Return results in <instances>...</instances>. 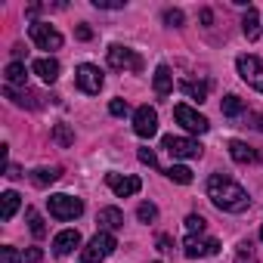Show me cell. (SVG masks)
Instances as JSON below:
<instances>
[{"label": "cell", "instance_id": "obj_1", "mask_svg": "<svg viewBox=\"0 0 263 263\" xmlns=\"http://www.w3.org/2000/svg\"><path fill=\"white\" fill-rule=\"evenodd\" d=\"M204 189H208V198H211L220 211H226V214H241V211H248V204H251L248 192H245L235 180H229V177H223V174H214Z\"/></svg>", "mask_w": 263, "mask_h": 263}, {"label": "cell", "instance_id": "obj_2", "mask_svg": "<svg viewBox=\"0 0 263 263\" xmlns=\"http://www.w3.org/2000/svg\"><path fill=\"white\" fill-rule=\"evenodd\" d=\"M115 248H118L115 235L99 229V232L87 241V248L81 251V263H102L105 257H111V254H115Z\"/></svg>", "mask_w": 263, "mask_h": 263}, {"label": "cell", "instance_id": "obj_3", "mask_svg": "<svg viewBox=\"0 0 263 263\" xmlns=\"http://www.w3.org/2000/svg\"><path fill=\"white\" fill-rule=\"evenodd\" d=\"M47 208L56 220H74L84 214V201L74 198V195H50L47 198Z\"/></svg>", "mask_w": 263, "mask_h": 263}, {"label": "cell", "instance_id": "obj_4", "mask_svg": "<svg viewBox=\"0 0 263 263\" xmlns=\"http://www.w3.org/2000/svg\"><path fill=\"white\" fill-rule=\"evenodd\" d=\"M235 68H238V78L248 87H254L257 93H263V65H260L257 56H238L235 59Z\"/></svg>", "mask_w": 263, "mask_h": 263}, {"label": "cell", "instance_id": "obj_5", "mask_svg": "<svg viewBox=\"0 0 263 263\" xmlns=\"http://www.w3.org/2000/svg\"><path fill=\"white\" fill-rule=\"evenodd\" d=\"M31 41L37 44V50H47V53H53V50H59L62 47V34L50 25V22H31Z\"/></svg>", "mask_w": 263, "mask_h": 263}, {"label": "cell", "instance_id": "obj_6", "mask_svg": "<svg viewBox=\"0 0 263 263\" xmlns=\"http://www.w3.org/2000/svg\"><path fill=\"white\" fill-rule=\"evenodd\" d=\"M108 65L111 68H118V71H143V59L134 53V50H127V47H121V44H115V47H108Z\"/></svg>", "mask_w": 263, "mask_h": 263}, {"label": "cell", "instance_id": "obj_7", "mask_svg": "<svg viewBox=\"0 0 263 263\" xmlns=\"http://www.w3.org/2000/svg\"><path fill=\"white\" fill-rule=\"evenodd\" d=\"M102 71L96 68V65H90V62H84V65H78V71H74V84H78V90L81 93H99L102 90Z\"/></svg>", "mask_w": 263, "mask_h": 263}, {"label": "cell", "instance_id": "obj_8", "mask_svg": "<svg viewBox=\"0 0 263 263\" xmlns=\"http://www.w3.org/2000/svg\"><path fill=\"white\" fill-rule=\"evenodd\" d=\"M134 130H137V137H143V140L155 137L158 134V111L152 105H140L134 111Z\"/></svg>", "mask_w": 263, "mask_h": 263}, {"label": "cell", "instance_id": "obj_9", "mask_svg": "<svg viewBox=\"0 0 263 263\" xmlns=\"http://www.w3.org/2000/svg\"><path fill=\"white\" fill-rule=\"evenodd\" d=\"M174 118H177V124H183L189 130V134H208V127H211L204 115H198L192 105H183V102L174 108Z\"/></svg>", "mask_w": 263, "mask_h": 263}, {"label": "cell", "instance_id": "obj_10", "mask_svg": "<svg viewBox=\"0 0 263 263\" xmlns=\"http://www.w3.org/2000/svg\"><path fill=\"white\" fill-rule=\"evenodd\" d=\"M220 251V241L217 238H201V235H186L183 241V254L189 260H198V257H214Z\"/></svg>", "mask_w": 263, "mask_h": 263}, {"label": "cell", "instance_id": "obj_11", "mask_svg": "<svg viewBox=\"0 0 263 263\" xmlns=\"http://www.w3.org/2000/svg\"><path fill=\"white\" fill-rule=\"evenodd\" d=\"M161 146H164L174 158H198V155H201V146H198L195 140H189V137H164Z\"/></svg>", "mask_w": 263, "mask_h": 263}, {"label": "cell", "instance_id": "obj_12", "mask_svg": "<svg viewBox=\"0 0 263 263\" xmlns=\"http://www.w3.org/2000/svg\"><path fill=\"white\" fill-rule=\"evenodd\" d=\"M105 183H108V189L118 195V198H130V195H137L140 189H143V183H140V177H121V174H105Z\"/></svg>", "mask_w": 263, "mask_h": 263}, {"label": "cell", "instance_id": "obj_13", "mask_svg": "<svg viewBox=\"0 0 263 263\" xmlns=\"http://www.w3.org/2000/svg\"><path fill=\"white\" fill-rule=\"evenodd\" d=\"M4 93H7V99H13L19 108H41V105H44V96H41V93H34V90H28V87H25V90L7 87Z\"/></svg>", "mask_w": 263, "mask_h": 263}, {"label": "cell", "instance_id": "obj_14", "mask_svg": "<svg viewBox=\"0 0 263 263\" xmlns=\"http://www.w3.org/2000/svg\"><path fill=\"white\" fill-rule=\"evenodd\" d=\"M74 248H81V232H78V229H62V232L53 238V254H56V257H65V254H71Z\"/></svg>", "mask_w": 263, "mask_h": 263}, {"label": "cell", "instance_id": "obj_15", "mask_svg": "<svg viewBox=\"0 0 263 263\" xmlns=\"http://www.w3.org/2000/svg\"><path fill=\"white\" fill-rule=\"evenodd\" d=\"M31 71H34L41 81H47V84H56V81H59V62H56L53 56L34 59V62H31Z\"/></svg>", "mask_w": 263, "mask_h": 263}, {"label": "cell", "instance_id": "obj_16", "mask_svg": "<svg viewBox=\"0 0 263 263\" xmlns=\"http://www.w3.org/2000/svg\"><path fill=\"white\" fill-rule=\"evenodd\" d=\"M96 223L102 226V232H115V229L124 226V214H121L118 208H102V211L96 214Z\"/></svg>", "mask_w": 263, "mask_h": 263}, {"label": "cell", "instance_id": "obj_17", "mask_svg": "<svg viewBox=\"0 0 263 263\" xmlns=\"http://www.w3.org/2000/svg\"><path fill=\"white\" fill-rule=\"evenodd\" d=\"M152 84H155V93H158L161 99H164V96H171V90H174V74H171V68H167V65H158V68H155Z\"/></svg>", "mask_w": 263, "mask_h": 263}, {"label": "cell", "instance_id": "obj_18", "mask_svg": "<svg viewBox=\"0 0 263 263\" xmlns=\"http://www.w3.org/2000/svg\"><path fill=\"white\" fill-rule=\"evenodd\" d=\"M241 31H245L248 41H257V37H260V13H257L254 7L245 10V16H241Z\"/></svg>", "mask_w": 263, "mask_h": 263}, {"label": "cell", "instance_id": "obj_19", "mask_svg": "<svg viewBox=\"0 0 263 263\" xmlns=\"http://www.w3.org/2000/svg\"><path fill=\"white\" fill-rule=\"evenodd\" d=\"M229 155H232V161H238V164L257 161V152H254L248 143H241V140H229Z\"/></svg>", "mask_w": 263, "mask_h": 263}, {"label": "cell", "instance_id": "obj_20", "mask_svg": "<svg viewBox=\"0 0 263 263\" xmlns=\"http://www.w3.org/2000/svg\"><path fill=\"white\" fill-rule=\"evenodd\" d=\"M25 84H28L25 65H22V62H10V65H7V87H22V90H25Z\"/></svg>", "mask_w": 263, "mask_h": 263}, {"label": "cell", "instance_id": "obj_21", "mask_svg": "<svg viewBox=\"0 0 263 263\" xmlns=\"http://www.w3.org/2000/svg\"><path fill=\"white\" fill-rule=\"evenodd\" d=\"M0 198H4V208H0V217H4V220H13L16 217V211H19V204H22V198H19V192H4V195H0Z\"/></svg>", "mask_w": 263, "mask_h": 263}, {"label": "cell", "instance_id": "obj_22", "mask_svg": "<svg viewBox=\"0 0 263 263\" xmlns=\"http://www.w3.org/2000/svg\"><path fill=\"white\" fill-rule=\"evenodd\" d=\"M180 90H183L189 99H198V102L208 96V84H204V81H183V84H180Z\"/></svg>", "mask_w": 263, "mask_h": 263}, {"label": "cell", "instance_id": "obj_23", "mask_svg": "<svg viewBox=\"0 0 263 263\" xmlns=\"http://www.w3.org/2000/svg\"><path fill=\"white\" fill-rule=\"evenodd\" d=\"M62 177V171L59 167H37L34 174H31V180L37 183V186H50V183H56Z\"/></svg>", "mask_w": 263, "mask_h": 263}, {"label": "cell", "instance_id": "obj_24", "mask_svg": "<svg viewBox=\"0 0 263 263\" xmlns=\"http://www.w3.org/2000/svg\"><path fill=\"white\" fill-rule=\"evenodd\" d=\"M53 143H59L62 149L71 146V143H74V130H71L68 124H56V127H53Z\"/></svg>", "mask_w": 263, "mask_h": 263}, {"label": "cell", "instance_id": "obj_25", "mask_svg": "<svg viewBox=\"0 0 263 263\" xmlns=\"http://www.w3.org/2000/svg\"><path fill=\"white\" fill-rule=\"evenodd\" d=\"M220 108H223V115H226V118H238V115L245 111V102H241L238 96H232V93H229V96L223 99V105H220Z\"/></svg>", "mask_w": 263, "mask_h": 263}, {"label": "cell", "instance_id": "obj_26", "mask_svg": "<svg viewBox=\"0 0 263 263\" xmlns=\"http://www.w3.org/2000/svg\"><path fill=\"white\" fill-rule=\"evenodd\" d=\"M25 220H28V226H31V232H34L37 238L47 235V226H44V220H41V214H37L34 208H25Z\"/></svg>", "mask_w": 263, "mask_h": 263}, {"label": "cell", "instance_id": "obj_27", "mask_svg": "<svg viewBox=\"0 0 263 263\" xmlns=\"http://www.w3.org/2000/svg\"><path fill=\"white\" fill-rule=\"evenodd\" d=\"M167 177H171L174 183H183V186H186V183H192V171H189L186 164H174V167L167 171Z\"/></svg>", "mask_w": 263, "mask_h": 263}, {"label": "cell", "instance_id": "obj_28", "mask_svg": "<svg viewBox=\"0 0 263 263\" xmlns=\"http://www.w3.org/2000/svg\"><path fill=\"white\" fill-rule=\"evenodd\" d=\"M235 263H257V254H254V245H251V241H241V245H238Z\"/></svg>", "mask_w": 263, "mask_h": 263}, {"label": "cell", "instance_id": "obj_29", "mask_svg": "<svg viewBox=\"0 0 263 263\" xmlns=\"http://www.w3.org/2000/svg\"><path fill=\"white\" fill-rule=\"evenodd\" d=\"M137 217H140V223H152V220H158V208L152 201H143L137 208Z\"/></svg>", "mask_w": 263, "mask_h": 263}, {"label": "cell", "instance_id": "obj_30", "mask_svg": "<svg viewBox=\"0 0 263 263\" xmlns=\"http://www.w3.org/2000/svg\"><path fill=\"white\" fill-rule=\"evenodd\" d=\"M204 226H208L204 217H198V214H189V217H186V229H189L192 235H195V232H204Z\"/></svg>", "mask_w": 263, "mask_h": 263}, {"label": "cell", "instance_id": "obj_31", "mask_svg": "<svg viewBox=\"0 0 263 263\" xmlns=\"http://www.w3.org/2000/svg\"><path fill=\"white\" fill-rule=\"evenodd\" d=\"M25 257L16 248H0V263H22Z\"/></svg>", "mask_w": 263, "mask_h": 263}, {"label": "cell", "instance_id": "obj_32", "mask_svg": "<svg viewBox=\"0 0 263 263\" xmlns=\"http://www.w3.org/2000/svg\"><path fill=\"white\" fill-rule=\"evenodd\" d=\"M164 22H167L171 28H180V25H183V13H180V10H167V13H164Z\"/></svg>", "mask_w": 263, "mask_h": 263}, {"label": "cell", "instance_id": "obj_33", "mask_svg": "<svg viewBox=\"0 0 263 263\" xmlns=\"http://www.w3.org/2000/svg\"><path fill=\"white\" fill-rule=\"evenodd\" d=\"M93 7L96 10H121L124 0H93Z\"/></svg>", "mask_w": 263, "mask_h": 263}, {"label": "cell", "instance_id": "obj_34", "mask_svg": "<svg viewBox=\"0 0 263 263\" xmlns=\"http://www.w3.org/2000/svg\"><path fill=\"white\" fill-rule=\"evenodd\" d=\"M108 111H111V115H118V118H121V115H127V111H130V108H127V102H124V99H111V102H108Z\"/></svg>", "mask_w": 263, "mask_h": 263}, {"label": "cell", "instance_id": "obj_35", "mask_svg": "<svg viewBox=\"0 0 263 263\" xmlns=\"http://www.w3.org/2000/svg\"><path fill=\"white\" fill-rule=\"evenodd\" d=\"M137 155H140V161H143V164H149V167H158V158H155V152H152V149H140Z\"/></svg>", "mask_w": 263, "mask_h": 263}, {"label": "cell", "instance_id": "obj_36", "mask_svg": "<svg viewBox=\"0 0 263 263\" xmlns=\"http://www.w3.org/2000/svg\"><path fill=\"white\" fill-rule=\"evenodd\" d=\"M158 251H164V254L174 251V238L171 235H158Z\"/></svg>", "mask_w": 263, "mask_h": 263}, {"label": "cell", "instance_id": "obj_37", "mask_svg": "<svg viewBox=\"0 0 263 263\" xmlns=\"http://www.w3.org/2000/svg\"><path fill=\"white\" fill-rule=\"evenodd\" d=\"M74 34H78V41H90V37H93V31H90L87 25H78V31H74Z\"/></svg>", "mask_w": 263, "mask_h": 263}, {"label": "cell", "instance_id": "obj_38", "mask_svg": "<svg viewBox=\"0 0 263 263\" xmlns=\"http://www.w3.org/2000/svg\"><path fill=\"white\" fill-rule=\"evenodd\" d=\"M41 257H44V254H41V248H31V251H25V260H28V263H37Z\"/></svg>", "mask_w": 263, "mask_h": 263}, {"label": "cell", "instance_id": "obj_39", "mask_svg": "<svg viewBox=\"0 0 263 263\" xmlns=\"http://www.w3.org/2000/svg\"><path fill=\"white\" fill-rule=\"evenodd\" d=\"M251 121H254V127H257L260 134H263V115H251Z\"/></svg>", "mask_w": 263, "mask_h": 263}, {"label": "cell", "instance_id": "obj_40", "mask_svg": "<svg viewBox=\"0 0 263 263\" xmlns=\"http://www.w3.org/2000/svg\"><path fill=\"white\" fill-rule=\"evenodd\" d=\"M211 19H214V13H211V10H201V22L211 25Z\"/></svg>", "mask_w": 263, "mask_h": 263}, {"label": "cell", "instance_id": "obj_41", "mask_svg": "<svg viewBox=\"0 0 263 263\" xmlns=\"http://www.w3.org/2000/svg\"><path fill=\"white\" fill-rule=\"evenodd\" d=\"M260 238H263V226H260Z\"/></svg>", "mask_w": 263, "mask_h": 263}]
</instances>
